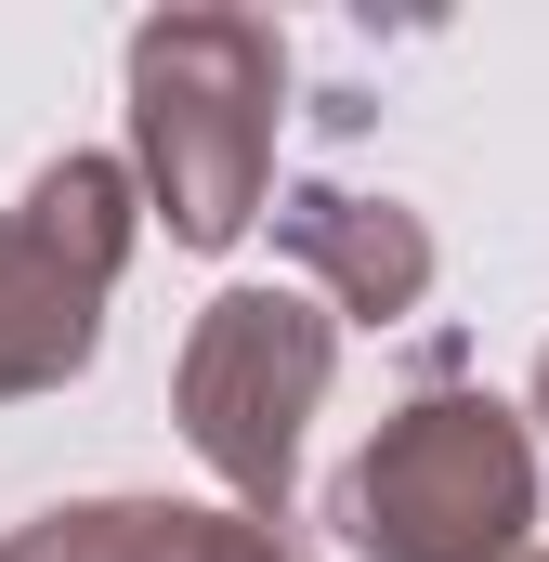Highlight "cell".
I'll return each mask as SVG.
<instances>
[{"label": "cell", "instance_id": "6da1fadb", "mask_svg": "<svg viewBox=\"0 0 549 562\" xmlns=\"http://www.w3.org/2000/svg\"><path fill=\"white\" fill-rule=\"evenodd\" d=\"M288 40L262 13H144L132 26V170L170 249H236L274 196Z\"/></svg>", "mask_w": 549, "mask_h": 562}, {"label": "cell", "instance_id": "7a4b0ae2", "mask_svg": "<svg viewBox=\"0 0 549 562\" xmlns=\"http://www.w3.org/2000/svg\"><path fill=\"white\" fill-rule=\"evenodd\" d=\"M354 562H524L537 524V445L497 393H418L367 431V458L327 497Z\"/></svg>", "mask_w": 549, "mask_h": 562}, {"label": "cell", "instance_id": "3957f363", "mask_svg": "<svg viewBox=\"0 0 549 562\" xmlns=\"http://www.w3.org/2000/svg\"><path fill=\"white\" fill-rule=\"evenodd\" d=\"M340 380V314L301 301V288H223L170 367V419L183 445L236 484V510L288 524V484H301V419L327 406Z\"/></svg>", "mask_w": 549, "mask_h": 562}, {"label": "cell", "instance_id": "277c9868", "mask_svg": "<svg viewBox=\"0 0 549 562\" xmlns=\"http://www.w3.org/2000/svg\"><path fill=\"white\" fill-rule=\"evenodd\" d=\"M132 236H144V170L132 157H53L0 210V406L66 393L92 367Z\"/></svg>", "mask_w": 549, "mask_h": 562}, {"label": "cell", "instance_id": "5b68a950", "mask_svg": "<svg viewBox=\"0 0 549 562\" xmlns=\"http://www.w3.org/2000/svg\"><path fill=\"white\" fill-rule=\"evenodd\" d=\"M274 249L327 288L354 327H393L432 301V223L406 196H354V183H288L274 196Z\"/></svg>", "mask_w": 549, "mask_h": 562}, {"label": "cell", "instance_id": "8992f818", "mask_svg": "<svg viewBox=\"0 0 549 562\" xmlns=\"http://www.w3.org/2000/svg\"><path fill=\"white\" fill-rule=\"evenodd\" d=\"M0 562H314L288 524L262 510H183V497H79L13 524Z\"/></svg>", "mask_w": 549, "mask_h": 562}, {"label": "cell", "instance_id": "52a82bcc", "mask_svg": "<svg viewBox=\"0 0 549 562\" xmlns=\"http://www.w3.org/2000/svg\"><path fill=\"white\" fill-rule=\"evenodd\" d=\"M537 419H549V353H537Z\"/></svg>", "mask_w": 549, "mask_h": 562}, {"label": "cell", "instance_id": "ba28073f", "mask_svg": "<svg viewBox=\"0 0 549 562\" xmlns=\"http://www.w3.org/2000/svg\"><path fill=\"white\" fill-rule=\"evenodd\" d=\"M524 562H549V550H524Z\"/></svg>", "mask_w": 549, "mask_h": 562}]
</instances>
